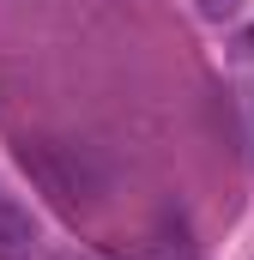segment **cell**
<instances>
[{
	"label": "cell",
	"instance_id": "6da1fadb",
	"mask_svg": "<svg viewBox=\"0 0 254 260\" xmlns=\"http://www.w3.org/2000/svg\"><path fill=\"white\" fill-rule=\"evenodd\" d=\"M37 248V230H30V212L12 194H0V260H24Z\"/></svg>",
	"mask_w": 254,
	"mask_h": 260
},
{
	"label": "cell",
	"instance_id": "7a4b0ae2",
	"mask_svg": "<svg viewBox=\"0 0 254 260\" xmlns=\"http://www.w3.org/2000/svg\"><path fill=\"white\" fill-rule=\"evenodd\" d=\"M200 12H206V18H236L242 0H200Z\"/></svg>",
	"mask_w": 254,
	"mask_h": 260
}]
</instances>
